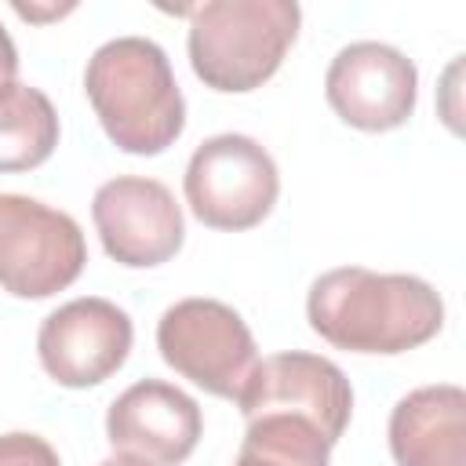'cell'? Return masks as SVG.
I'll return each instance as SVG.
<instances>
[{
	"mask_svg": "<svg viewBox=\"0 0 466 466\" xmlns=\"http://www.w3.org/2000/svg\"><path fill=\"white\" fill-rule=\"evenodd\" d=\"M157 350L182 379L226 400H240L258 364L244 317L218 299H182L167 306L157 324Z\"/></svg>",
	"mask_w": 466,
	"mask_h": 466,
	"instance_id": "4",
	"label": "cell"
},
{
	"mask_svg": "<svg viewBox=\"0 0 466 466\" xmlns=\"http://www.w3.org/2000/svg\"><path fill=\"white\" fill-rule=\"evenodd\" d=\"M87 102L109 142L135 157L164 153L186 127V102L160 44L116 36L102 44L84 73Z\"/></svg>",
	"mask_w": 466,
	"mask_h": 466,
	"instance_id": "2",
	"label": "cell"
},
{
	"mask_svg": "<svg viewBox=\"0 0 466 466\" xmlns=\"http://www.w3.org/2000/svg\"><path fill=\"white\" fill-rule=\"evenodd\" d=\"M280 193L273 157L248 135H215L200 142L186 164V204L211 229L258 226Z\"/></svg>",
	"mask_w": 466,
	"mask_h": 466,
	"instance_id": "6",
	"label": "cell"
},
{
	"mask_svg": "<svg viewBox=\"0 0 466 466\" xmlns=\"http://www.w3.org/2000/svg\"><path fill=\"white\" fill-rule=\"evenodd\" d=\"M309 328L346 353H408L444 324L441 295L411 273H371L364 266L328 269L306 299Z\"/></svg>",
	"mask_w": 466,
	"mask_h": 466,
	"instance_id": "1",
	"label": "cell"
},
{
	"mask_svg": "<svg viewBox=\"0 0 466 466\" xmlns=\"http://www.w3.org/2000/svg\"><path fill=\"white\" fill-rule=\"evenodd\" d=\"M98 466H146V462H138V459H131V455H109V459H102Z\"/></svg>",
	"mask_w": 466,
	"mask_h": 466,
	"instance_id": "17",
	"label": "cell"
},
{
	"mask_svg": "<svg viewBox=\"0 0 466 466\" xmlns=\"http://www.w3.org/2000/svg\"><path fill=\"white\" fill-rule=\"evenodd\" d=\"M189 66L211 91L262 87L299 36L295 0H211L189 7Z\"/></svg>",
	"mask_w": 466,
	"mask_h": 466,
	"instance_id": "3",
	"label": "cell"
},
{
	"mask_svg": "<svg viewBox=\"0 0 466 466\" xmlns=\"http://www.w3.org/2000/svg\"><path fill=\"white\" fill-rule=\"evenodd\" d=\"M328 451L331 444L306 419L255 415L233 466H328Z\"/></svg>",
	"mask_w": 466,
	"mask_h": 466,
	"instance_id": "14",
	"label": "cell"
},
{
	"mask_svg": "<svg viewBox=\"0 0 466 466\" xmlns=\"http://www.w3.org/2000/svg\"><path fill=\"white\" fill-rule=\"evenodd\" d=\"M244 419L255 415H295L306 419L324 433L328 444H339V437L350 426L353 411V390L339 364L317 353H273L255 364L244 393H240Z\"/></svg>",
	"mask_w": 466,
	"mask_h": 466,
	"instance_id": "7",
	"label": "cell"
},
{
	"mask_svg": "<svg viewBox=\"0 0 466 466\" xmlns=\"http://www.w3.org/2000/svg\"><path fill=\"white\" fill-rule=\"evenodd\" d=\"M131 317L109 299H73L44 317L36 353L44 371L69 390L106 382L131 353Z\"/></svg>",
	"mask_w": 466,
	"mask_h": 466,
	"instance_id": "9",
	"label": "cell"
},
{
	"mask_svg": "<svg viewBox=\"0 0 466 466\" xmlns=\"http://www.w3.org/2000/svg\"><path fill=\"white\" fill-rule=\"evenodd\" d=\"M397 466H466V393L451 382L411 390L390 415Z\"/></svg>",
	"mask_w": 466,
	"mask_h": 466,
	"instance_id": "12",
	"label": "cell"
},
{
	"mask_svg": "<svg viewBox=\"0 0 466 466\" xmlns=\"http://www.w3.org/2000/svg\"><path fill=\"white\" fill-rule=\"evenodd\" d=\"M18 73V51H15V40L7 36V29L0 25V84H11Z\"/></svg>",
	"mask_w": 466,
	"mask_h": 466,
	"instance_id": "16",
	"label": "cell"
},
{
	"mask_svg": "<svg viewBox=\"0 0 466 466\" xmlns=\"http://www.w3.org/2000/svg\"><path fill=\"white\" fill-rule=\"evenodd\" d=\"M0 466H62L58 451L36 433H4L0 437Z\"/></svg>",
	"mask_w": 466,
	"mask_h": 466,
	"instance_id": "15",
	"label": "cell"
},
{
	"mask_svg": "<svg viewBox=\"0 0 466 466\" xmlns=\"http://www.w3.org/2000/svg\"><path fill=\"white\" fill-rule=\"evenodd\" d=\"M87 262L73 215L22 193H0V288L15 299H47L69 288Z\"/></svg>",
	"mask_w": 466,
	"mask_h": 466,
	"instance_id": "5",
	"label": "cell"
},
{
	"mask_svg": "<svg viewBox=\"0 0 466 466\" xmlns=\"http://www.w3.org/2000/svg\"><path fill=\"white\" fill-rule=\"evenodd\" d=\"M91 218L106 255L127 269H149L167 262L186 237L182 208L175 204L171 189L142 175H120L98 186L91 200Z\"/></svg>",
	"mask_w": 466,
	"mask_h": 466,
	"instance_id": "8",
	"label": "cell"
},
{
	"mask_svg": "<svg viewBox=\"0 0 466 466\" xmlns=\"http://www.w3.org/2000/svg\"><path fill=\"white\" fill-rule=\"evenodd\" d=\"M328 106L357 131H393L408 124L419 95V73L408 55L379 40L342 47L324 76Z\"/></svg>",
	"mask_w": 466,
	"mask_h": 466,
	"instance_id": "10",
	"label": "cell"
},
{
	"mask_svg": "<svg viewBox=\"0 0 466 466\" xmlns=\"http://www.w3.org/2000/svg\"><path fill=\"white\" fill-rule=\"evenodd\" d=\"M58 146V113L29 84H0V175L40 167Z\"/></svg>",
	"mask_w": 466,
	"mask_h": 466,
	"instance_id": "13",
	"label": "cell"
},
{
	"mask_svg": "<svg viewBox=\"0 0 466 466\" xmlns=\"http://www.w3.org/2000/svg\"><path fill=\"white\" fill-rule=\"evenodd\" d=\"M204 419L189 393L171 382L142 379L127 386L106 411V437L116 455L146 466H178L193 455Z\"/></svg>",
	"mask_w": 466,
	"mask_h": 466,
	"instance_id": "11",
	"label": "cell"
}]
</instances>
